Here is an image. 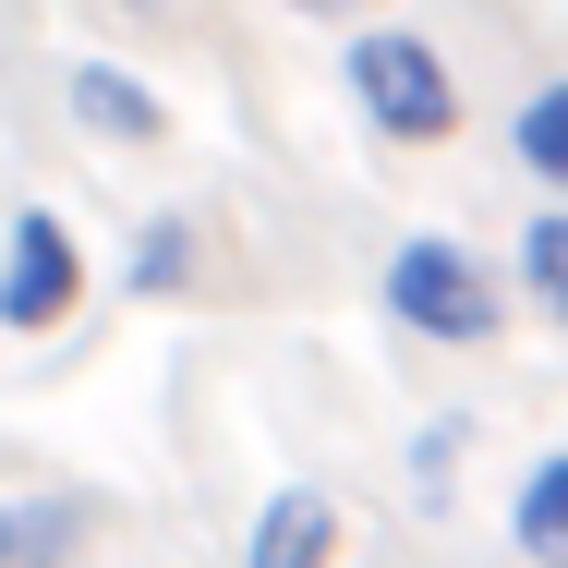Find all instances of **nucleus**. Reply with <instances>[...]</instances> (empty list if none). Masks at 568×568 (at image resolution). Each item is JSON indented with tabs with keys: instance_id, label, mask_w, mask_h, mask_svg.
I'll use <instances>...</instances> for the list:
<instances>
[{
	"instance_id": "nucleus-13",
	"label": "nucleus",
	"mask_w": 568,
	"mask_h": 568,
	"mask_svg": "<svg viewBox=\"0 0 568 568\" xmlns=\"http://www.w3.org/2000/svg\"><path fill=\"white\" fill-rule=\"evenodd\" d=\"M291 12H315V24H375V0H291Z\"/></svg>"
},
{
	"instance_id": "nucleus-11",
	"label": "nucleus",
	"mask_w": 568,
	"mask_h": 568,
	"mask_svg": "<svg viewBox=\"0 0 568 568\" xmlns=\"http://www.w3.org/2000/svg\"><path fill=\"white\" fill-rule=\"evenodd\" d=\"M110 12H133V24H219V0H110Z\"/></svg>"
},
{
	"instance_id": "nucleus-1",
	"label": "nucleus",
	"mask_w": 568,
	"mask_h": 568,
	"mask_svg": "<svg viewBox=\"0 0 568 568\" xmlns=\"http://www.w3.org/2000/svg\"><path fill=\"white\" fill-rule=\"evenodd\" d=\"M339 85H351V110L375 121V145H448L459 133V73L424 24H351Z\"/></svg>"
},
{
	"instance_id": "nucleus-2",
	"label": "nucleus",
	"mask_w": 568,
	"mask_h": 568,
	"mask_svg": "<svg viewBox=\"0 0 568 568\" xmlns=\"http://www.w3.org/2000/svg\"><path fill=\"white\" fill-rule=\"evenodd\" d=\"M375 303H387V327H412V339H436V351H484L508 327V291L471 266V242H448V230H412L375 266Z\"/></svg>"
},
{
	"instance_id": "nucleus-6",
	"label": "nucleus",
	"mask_w": 568,
	"mask_h": 568,
	"mask_svg": "<svg viewBox=\"0 0 568 568\" xmlns=\"http://www.w3.org/2000/svg\"><path fill=\"white\" fill-rule=\"evenodd\" d=\"M85 545H98V508L85 496H0V568H85Z\"/></svg>"
},
{
	"instance_id": "nucleus-9",
	"label": "nucleus",
	"mask_w": 568,
	"mask_h": 568,
	"mask_svg": "<svg viewBox=\"0 0 568 568\" xmlns=\"http://www.w3.org/2000/svg\"><path fill=\"white\" fill-rule=\"evenodd\" d=\"M194 242H206L194 219H145V230H133V266H121V291H133V303H170V291H194Z\"/></svg>"
},
{
	"instance_id": "nucleus-12",
	"label": "nucleus",
	"mask_w": 568,
	"mask_h": 568,
	"mask_svg": "<svg viewBox=\"0 0 568 568\" xmlns=\"http://www.w3.org/2000/svg\"><path fill=\"white\" fill-rule=\"evenodd\" d=\"M459 436H471V424H424V448H412V471H424V484H448V459H459Z\"/></svg>"
},
{
	"instance_id": "nucleus-7",
	"label": "nucleus",
	"mask_w": 568,
	"mask_h": 568,
	"mask_svg": "<svg viewBox=\"0 0 568 568\" xmlns=\"http://www.w3.org/2000/svg\"><path fill=\"white\" fill-rule=\"evenodd\" d=\"M508 545H520V568H568V448H545L508 484Z\"/></svg>"
},
{
	"instance_id": "nucleus-8",
	"label": "nucleus",
	"mask_w": 568,
	"mask_h": 568,
	"mask_svg": "<svg viewBox=\"0 0 568 568\" xmlns=\"http://www.w3.org/2000/svg\"><path fill=\"white\" fill-rule=\"evenodd\" d=\"M508 158L545 182V206H568V73H545V85L508 110Z\"/></svg>"
},
{
	"instance_id": "nucleus-10",
	"label": "nucleus",
	"mask_w": 568,
	"mask_h": 568,
	"mask_svg": "<svg viewBox=\"0 0 568 568\" xmlns=\"http://www.w3.org/2000/svg\"><path fill=\"white\" fill-rule=\"evenodd\" d=\"M520 303L568 327V206H532V230H520Z\"/></svg>"
},
{
	"instance_id": "nucleus-5",
	"label": "nucleus",
	"mask_w": 568,
	"mask_h": 568,
	"mask_svg": "<svg viewBox=\"0 0 568 568\" xmlns=\"http://www.w3.org/2000/svg\"><path fill=\"white\" fill-rule=\"evenodd\" d=\"M339 557V496L327 484H278L242 532V568H327Z\"/></svg>"
},
{
	"instance_id": "nucleus-4",
	"label": "nucleus",
	"mask_w": 568,
	"mask_h": 568,
	"mask_svg": "<svg viewBox=\"0 0 568 568\" xmlns=\"http://www.w3.org/2000/svg\"><path fill=\"white\" fill-rule=\"evenodd\" d=\"M61 98H73V121H85L98 145H170V98H158L145 73H121V61H73Z\"/></svg>"
},
{
	"instance_id": "nucleus-3",
	"label": "nucleus",
	"mask_w": 568,
	"mask_h": 568,
	"mask_svg": "<svg viewBox=\"0 0 568 568\" xmlns=\"http://www.w3.org/2000/svg\"><path fill=\"white\" fill-rule=\"evenodd\" d=\"M73 315H85V242H73V219L61 206H12V230H0V327L49 339Z\"/></svg>"
}]
</instances>
